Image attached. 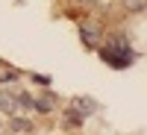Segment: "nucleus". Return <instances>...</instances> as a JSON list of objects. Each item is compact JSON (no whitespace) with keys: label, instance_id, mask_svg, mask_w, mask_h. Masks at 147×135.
Listing matches in <instances>:
<instances>
[{"label":"nucleus","instance_id":"1","mask_svg":"<svg viewBox=\"0 0 147 135\" xmlns=\"http://www.w3.org/2000/svg\"><path fill=\"white\" fill-rule=\"evenodd\" d=\"M100 59L106 65H112V68H129L132 65V59H136V53L129 50V41L127 38H121V35H112V38H109V44H103L100 50Z\"/></svg>","mask_w":147,"mask_h":135},{"label":"nucleus","instance_id":"2","mask_svg":"<svg viewBox=\"0 0 147 135\" xmlns=\"http://www.w3.org/2000/svg\"><path fill=\"white\" fill-rule=\"evenodd\" d=\"M80 38L85 41V47H94L100 44V27H97V24H80Z\"/></svg>","mask_w":147,"mask_h":135},{"label":"nucleus","instance_id":"3","mask_svg":"<svg viewBox=\"0 0 147 135\" xmlns=\"http://www.w3.org/2000/svg\"><path fill=\"white\" fill-rule=\"evenodd\" d=\"M71 109H77L80 115H94V112H97V103L91 100V97H74V100H71Z\"/></svg>","mask_w":147,"mask_h":135},{"label":"nucleus","instance_id":"4","mask_svg":"<svg viewBox=\"0 0 147 135\" xmlns=\"http://www.w3.org/2000/svg\"><path fill=\"white\" fill-rule=\"evenodd\" d=\"M53 106H56V97L53 94H44L41 100H32V109H38V112H50Z\"/></svg>","mask_w":147,"mask_h":135},{"label":"nucleus","instance_id":"5","mask_svg":"<svg viewBox=\"0 0 147 135\" xmlns=\"http://www.w3.org/2000/svg\"><path fill=\"white\" fill-rule=\"evenodd\" d=\"M82 120H85V115H80L77 109H68L65 112V124L68 126H82Z\"/></svg>","mask_w":147,"mask_h":135},{"label":"nucleus","instance_id":"6","mask_svg":"<svg viewBox=\"0 0 147 135\" xmlns=\"http://www.w3.org/2000/svg\"><path fill=\"white\" fill-rule=\"evenodd\" d=\"M12 129H18V132H30V129H32V124H27L24 118H15V124H12Z\"/></svg>","mask_w":147,"mask_h":135},{"label":"nucleus","instance_id":"7","mask_svg":"<svg viewBox=\"0 0 147 135\" xmlns=\"http://www.w3.org/2000/svg\"><path fill=\"white\" fill-rule=\"evenodd\" d=\"M18 79V73L15 71H6V73H0V82H15Z\"/></svg>","mask_w":147,"mask_h":135},{"label":"nucleus","instance_id":"8","mask_svg":"<svg viewBox=\"0 0 147 135\" xmlns=\"http://www.w3.org/2000/svg\"><path fill=\"white\" fill-rule=\"evenodd\" d=\"M127 6L136 9V12H141V9H144V0H127Z\"/></svg>","mask_w":147,"mask_h":135},{"label":"nucleus","instance_id":"9","mask_svg":"<svg viewBox=\"0 0 147 135\" xmlns=\"http://www.w3.org/2000/svg\"><path fill=\"white\" fill-rule=\"evenodd\" d=\"M80 3H94V0H80Z\"/></svg>","mask_w":147,"mask_h":135}]
</instances>
